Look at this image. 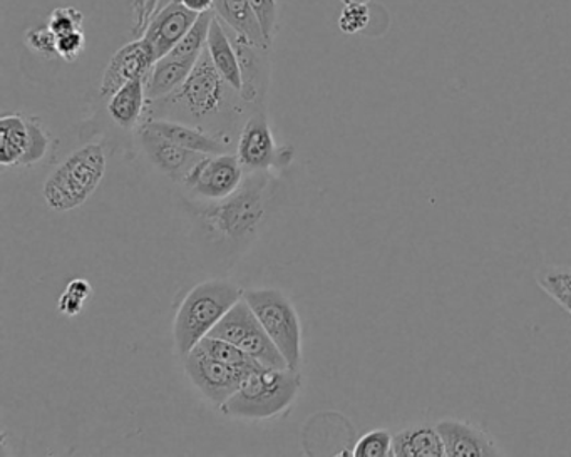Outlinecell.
I'll return each mask as SVG.
<instances>
[{"instance_id":"obj_12","label":"cell","mask_w":571,"mask_h":457,"mask_svg":"<svg viewBox=\"0 0 571 457\" xmlns=\"http://www.w3.org/2000/svg\"><path fill=\"white\" fill-rule=\"evenodd\" d=\"M443 437L446 456L449 457H493L504 456V450L481 425L462 419L444 418L436 422Z\"/></svg>"},{"instance_id":"obj_8","label":"cell","mask_w":571,"mask_h":457,"mask_svg":"<svg viewBox=\"0 0 571 457\" xmlns=\"http://www.w3.org/2000/svg\"><path fill=\"white\" fill-rule=\"evenodd\" d=\"M237 157L245 173L269 171L270 168L287 167L294 157L288 146L281 148L275 142L265 110L253 111L243 123L238 136Z\"/></svg>"},{"instance_id":"obj_32","label":"cell","mask_w":571,"mask_h":457,"mask_svg":"<svg viewBox=\"0 0 571 457\" xmlns=\"http://www.w3.org/2000/svg\"><path fill=\"white\" fill-rule=\"evenodd\" d=\"M85 49V36L81 31L65 34L57 37V57H61L66 62H75L81 57Z\"/></svg>"},{"instance_id":"obj_23","label":"cell","mask_w":571,"mask_h":457,"mask_svg":"<svg viewBox=\"0 0 571 457\" xmlns=\"http://www.w3.org/2000/svg\"><path fill=\"white\" fill-rule=\"evenodd\" d=\"M536 284L571 316V266H545L536 272Z\"/></svg>"},{"instance_id":"obj_9","label":"cell","mask_w":571,"mask_h":457,"mask_svg":"<svg viewBox=\"0 0 571 457\" xmlns=\"http://www.w3.org/2000/svg\"><path fill=\"white\" fill-rule=\"evenodd\" d=\"M245 170L237 155H205L186 174L182 185L196 198L205 202H220L233 195L243 181Z\"/></svg>"},{"instance_id":"obj_22","label":"cell","mask_w":571,"mask_h":457,"mask_svg":"<svg viewBox=\"0 0 571 457\" xmlns=\"http://www.w3.org/2000/svg\"><path fill=\"white\" fill-rule=\"evenodd\" d=\"M31 142L28 117L8 114L0 119V164L22 167Z\"/></svg>"},{"instance_id":"obj_17","label":"cell","mask_w":571,"mask_h":457,"mask_svg":"<svg viewBox=\"0 0 571 457\" xmlns=\"http://www.w3.org/2000/svg\"><path fill=\"white\" fill-rule=\"evenodd\" d=\"M392 456L396 457H444L443 437L436 424L415 422L406 425L392 437Z\"/></svg>"},{"instance_id":"obj_14","label":"cell","mask_w":571,"mask_h":457,"mask_svg":"<svg viewBox=\"0 0 571 457\" xmlns=\"http://www.w3.org/2000/svg\"><path fill=\"white\" fill-rule=\"evenodd\" d=\"M138 135L142 151L146 152L149 161L176 183H183L190 170L205 157L202 152L190 151V149L174 145L173 141L158 135L142 123L138 126Z\"/></svg>"},{"instance_id":"obj_5","label":"cell","mask_w":571,"mask_h":457,"mask_svg":"<svg viewBox=\"0 0 571 457\" xmlns=\"http://www.w3.org/2000/svg\"><path fill=\"white\" fill-rule=\"evenodd\" d=\"M104 148L98 142L82 146L47 176L43 196L54 212H72L84 205L106 174Z\"/></svg>"},{"instance_id":"obj_33","label":"cell","mask_w":571,"mask_h":457,"mask_svg":"<svg viewBox=\"0 0 571 457\" xmlns=\"http://www.w3.org/2000/svg\"><path fill=\"white\" fill-rule=\"evenodd\" d=\"M82 307H84V301L79 300V298L72 297L68 292H62L61 297H59V301H57V310L66 317H76L81 313Z\"/></svg>"},{"instance_id":"obj_2","label":"cell","mask_w":571,"mask_h":457,"mask_svg":"<svg viewBox=\"0 0 571 457\" xmlns=\"http://www.w3.org/2000/svg\"><path fill=\"white\" fill-rule=\"evenodd\" d=\"M269 171L247 173L242 186L220 202L193 203V215L212 237L240 241L253 235L266 215Z\"/></svg>"},{"instance_id":"obj_16","label":"cell","mask_w":571,"mask_h":457,"mask_svg":"<svg viewBox=\"0 0 571 457\" xmlns=\"http://www.w3.org/2000/svg\"><path fill=\"white\" fill-rule=\"evenodd\" d=\"M142 125L170 139L174 145L190 149V151L202 152V155H224V152H228V145L224 139L212 135L206 129L198 128V126L171 119H145Z\"/></svg>"},{"instance_id":"obj_4","label":"cell","mask_w":571,"mask_h":457,"mask_svg":"<svg viewBox=\"0 0 571 457\" xmlns=\"http://www.w3.org/2000/svg\"><path fill=\"white\" fill-rule=\"evenodd\" d=\"M302 389L298 369L262 367L250 374L220 412L228 418L270 419L287 411Z\"/></svg>"},{"instance_id":"obj_21","label":"cell","mask_w":571,"mask_h":457,"mask_svg":"<svg viewBox=\"0 0 571 457\" xmlns=\"http://www.w3.org/2000/svg\"><path fill=\"white\" fill-rule=\"evenodd\" d=\"M196 60L182 59L167 54L155 62L153 68L146 76V94L148 101L161 100L176 91L189 78L195 68Z\"/></svg>"},{"instance_id":"obj_29","label":"cell","mask_w":571,"mask_h":457,"mask_svg":"<svg viewBox=\"0 0 571 457\" xmlns=\"http://www.w3.org/2000/svg\"><path fill=\"white\" fill-rule=\"evenodd\" d=\"M84 14L76 8H57L50 12L49 27L57 37L81 31Z\"/></svg>"},{"instance_id":"obj_30","label":"cell","mask_w":571,"mask_h":457,"mask_svg":"<svg viewBox=\"0 0 571 457\" xmlns=\"http://www.w3.org/2000/svg\"><path fill=\"white\" fill-rule=\"evenodd\" d=\"M260 25H262L263 34L270 44L274 43L278 28V4L277 0H249Z\"/></svg>"},{"instance_id":"obj_3","label":"cell","mask_w":571,"mask_h":457,"mask_svg":"<svg viewBox=\"0 0 571 457\" xmlns=\"http://www.w3.org/2000/svg\"><path fill=\"white\" fill-rule=\"evenodd\" d=\"M242 288L228 281H208L196 285L183 298L174 316L173 338L178 355L186 357L217 323L243 298Z\"/></svg>"},{"instance_id":"obj_6","label":"cell","mask_w":571,"mask_h":457,"mask_svg":"<svg viewBox=\"0 0 571 457\" xmlns=\"http://www.w3.org/2000/svg\"><path fill=\"white\" fill-rule=\"evenodd\" d=\"M243 298L288 367L298 369L302 364V323L290 298L277 288H250L243 292Z\"/></svg>"},{"instance_id":"obj_11","label":"cell","mask_w":571,"mask_h":457,"mask_svg":"<svg viewBox=\"0 0 571 457\" xmlns=\"http://www.w3.org/2000/svg\"><path fill=\"white\" fill-rule=\"evenodd\" d=\"M227 27V25H225ZM228 36L237 49L240 69H242V100L252 111L265 110L266 91L270 81L269 50L256 47L250 41L238 36L227 27Z\"/></svg>"},{"instance_id":"obj_19","label":"cell","mask_w":571,"mask_h":457,"mask_svg":"<svg viewBox=\"0 0 571 457\" xmlns=\"http://www.w3.org/2000/svg\"><path fill=\"white\" fill-rule=\"evenodd\" d=\"M214 11L217 18L238 36H242L243 39L250 41L262 49H270L272 46L266 41L259 18L249 0H215Z\"/></svg>"},{"instance_id":"obj_1","label":"cell","mask_w":571,"mask_h":457,"mask_svg":"<svg viewBox=\"0 0 571 457\" xmlns=\"http://www.w3.org/2000/svg\"><path fill=\"white\" fill-rule=\"evenodd\" d=\"M245 107L249 106L242 94L225 81L205 49L176 91L161 100L148 101L145 119H171L198 126L230 145Z\"/></svg>"},{"instance_id":"obj_13","label":"cell","mask_w":571,"mask_h":457,"mask_svg":"<svg viewBox=\"0 0 571 457\" xmlns=\"http://www.w3.org/2000/svg\"><path fill=\"white\" fill-rule=\"evenodd\" d=\"M155 62H157V57L145 39L126 44L111 57L103 81H101V98L110 100L126 82L136 78H146Z\"/></svg>"},{"instance_id":"obj_10","label":"cell","mask_w":571,"mask_h":457,"mask_svg":"<svg viewBox=\"0 0 571 457\" xmlns=\"http://www.w3.org/2000/svg\"><path fill=\"white\" fill-rule=\"evenodd\" d=\"M186 376L193 386L203 393V398L218 409L240 389L243 380L250 376L245 370L235 369L231 365L206 354L196 345L185 357Z\"/></svg>"},{"instance_id":"obj_28","label":"cell","mask_w":571,"mask_h":457,"mask_svg":"<svg viewBox=\"0 0 571 457\" xmlns=\"http://www.w3.org/2000/svg\"><path fill=\"white\" fill-rule=\"evenodd\" d=\"M370 9L367 4L344 5L341 18H339V28L347 36L363 33L369 25Z\"/></svg>"},{"instance_id":"obj_15","label":"cell","mask_w":571,"mask_h":457,"mask_svg":"<svg viewBox=\"0 0 571 457\" xmlns=\"http://www.w3.org/2000/svg\"><path fill=\"white\" fill-rule=\"evenodd\" d=\"M198 18V14L189 11L180 0H171L170 4L155 15L142 39L151 47L157 60L161 59L174 49Z\"/></svg>"},{"instance_id":"obj_7","label":"cell","mask_w":571,"mask_h":457,"mask_svg":"<svg viewBox=\"0 0 571 457\" xmlns=\"http://www.w3.org/2000/svg\"><path fill=\"white\" fill-rule=\"evenodd\" d=\"M209 338L224 339V341L237 345L265 367H272V369L288 367L284 355L269 338V333L256 319L245 298H240L231 307L230 312L209 332Z\"/></svg>"},{"instance_id":"obj_31","label":"cell","mask_w":571,"mask_h":457,"mask_svg":"<svg viewBox=\"0 0 571 457\" xmlns=\"http://www.w3.org/2000/svg\"><path fill=\"white\" fill-rule=\"evenodd\" d=\"M25 44L27 47L34 50V53L41 54V56L50 57L57 56V36L53 33V28L49 25L46 27L31 28L25 34Z\"/></svg>"},{"instance_id":"obj_36","label":"cell","mask_w":571,"mask_h":457,"mask_svg":"<svg viewBox=\"0 0 571 457\" xmlns=\"http://www.w3.org/2000/svg\"><path fill=\"white\" fill-rule=\"evenodd\" d=\"M344 5L369 4L370 0H341Z\"/></svg>"},{"instance_id":"obj_25","label":"cell","mask_w":571,"mask_h":457,"mask_svg":"<svg viewBox=\"0 0 571 457\" xmlns=\"http://www.w3.org/2000/svg\"><path fill=\"white\" fill-rule=\"evenodd\" d=\"M214 12H206L196 19L189 33L183 39L174 46L170 56L182 57V59L198 60L203 50L206 49V41H208L209 25L214 21Z\"/></svg>"},{"instance_id":"obj_18","label":"cell","mask_w":571,"mask_h":457,"mask_svg":"<svg viewBox=\"0 0 571 457\" xmlns=\"http://www.w3.org/2000/svg\"><path fill=\"white\" fill-rule=\"evenodd\" d=\"M148 110L146 78H136L123 84L107 100V114L114 125L123 129L138 128Z\"/></svg>"},{"instance_id":"obj_27","label":"cell","mask_w":571,"mask_h":457,"mask_svg":"<svg viewBox=\"0 0 571 457\" xmlns=\"http://www.w3.org/2000/svg\"><path fill=\"white\" fill-rule=\"evenodd\" d=\"M28 126H31V142H28L27 155L22 161V167L39 163L46 158L50 148V136L43 123L36 117H28Z\"/></svg>"},{"instance_id":"obj_24","label":"cell","mask_w":571,"mask_h":457,"mask_svg":"<svg viewBox=\"0 0 571 457\" xmlns=\"http://www.w3.org/2000/svg\"><path fill=\"white\" fill-rule=\"evenodd\" d=\"M198 347H202L203 351L212 355V357L231 365L235 369L245 370V373L249 374L265 367V365L255 361L252 355L247 354V352H243L242 349L237 347V345L224 341V339L209 338L208 335V338L199 342Z\"/></svg>"},{"instance_id":"obj_20","label":"cell","mask_w":571,"mask_h":457,"mask_svg":"<svg viewBox=\"0 0 571 457\" xmlns=\"http://www.w3.org/2000/svg\"><path fill=\"white\" fill-rule=\"evenodd\" d=\"M206 50L214 60L215 68L218 69L225 81L237 89L238 93H242V69H240V60H238L237 49L228 36L227 27L224 22L215 15L212 25H209L208 41H206Z\"/></svg>"},{"instance_id":"obj_26","label":"cell","mask_w":571,"mask_h":457,"mask_svg":"<svg viewBox=\"0 0 571 457\" xmlns=\"http://www.w3.org/2000/svg\"><path fill=\"white\" fill-rule=\"evenodd\" d=\"M392 437L389 430H374L364 434L352 449L354 457H389L392 456Z\"/></svg>"},{"instance_id":"obj_34","label":"cell","mask_w":571,"mask_h":457,"mask_svg":"<svg viewBox=\"0 0 571 457\" xmlns=\"http://www.w3.org/2000/svg\"><path fill=\"white\" fill-rule=\"evenodd\" d=\"M68 294H71L72 297L79 298V300L85 301L91 294H93V287L89 284L85 278H72L68 285H66V290Z\"/></svg>"},{"instance_id":"obj_35","label":"cell","mask_w":571,"mask_h":457,"mask_svg":"<svg viewBox=\"0 0 571 457\" xmlns=\"http://www.w3.org/2000/svg\"><path fill=\"white\" fill-rule=\"evenodd\" d=\"M189 11L195 12V14L202 15L206 12L214 11L215 0H180Z\"/></svg>"}]
</instances>
